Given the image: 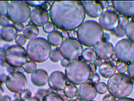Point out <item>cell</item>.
<instances>
[{
  "instance_id": "50",
  "label": "cell",
  "mask_w": 134,
  "mask_h": 101,
  "mask_svg": "<svg viewBox=\"0 0 134 101\" xmlns=\"http://www.w3.org/2000/svg\"><path fill=\"white\" fill-rule=\"evenodd\" d=\"M0 101H12V99L8 96H3L1 99H0Z\"/></svg>"
},
{
  "instance_id": "35",
  "label": "cell",
  "mask_w": 134,
  "mask_h": 101,
  "mask_svg": "<svg viewBox=\"0 0 134 101\" xmlns=\"http://www.w3.org/2000/svg\"><path fill=\"white\" fill-rule=\"evenodd\" d=\"M10 24V20L7 15H0V26H2L3 27H7Z\"/></svg>"
},
{
  "instance_id": "14",
  "label": "cell",
  "mask_w": 134,
  "mask_h": 101,
  "mask_svg": "<svg viewBox=\"0 0 134 101\" xmlns=\"http://www.w3.org/2000/svg\"><path fill=\"white\" fill-rule=\"evenodd\" d=\"M66 82L67 78L65 74L61 71H54L49 75L48 83L51 89L61 91L65 89L66 87Z\"/></svg>"
},
{
  "instance_id": "7",
  "label": "cell",
  "mask_w": 134,
  "mask_h": 101,
  "mask_svg": "<svg viewBox=\"0 0 134 101\" xmlns=\"http://www.w3.org/2000/svg\"><path fill=\"white\" fill-rule=\"evenodd\" d=\"M62 57L70 61L77 60L83 52L82 44L76 39L67 38L59 48Z\"/></svg>"
},
{
  "instance_id": "15",
  "label": "cell",
  "mask_w": 134,
  "mask_h": 101,
  "mask_svg": "<svg viewBox=\"0 0 134 101\" xmlns=\"http://www.w3.org/2000/svg\"><path fill=\"white\" fill-rule=\"evenodd\" d=\"M82 4L85 12L91 18H97L103 13V6L102 2L98 1H84Z\"/></svg>"
},
{
  "instance_id": "38",
  "label": "cell",
  "mask_w": 134,
  "mask_h": 101,
  "mask_svg": "<svg viewBox=\"0 0 134 101\" xmlns=\"http://www.w3.org/2000/svg\"><path fill=\"white\" fill-rule=\"evenodd\" d=\"M127 68L128 66L126 65V63L124 62H119L116 67V69L118 70V73H121V74H124V72L127 71Z\"/></svg>"
},
{
  "instance_id": "21",
  "label": "cell",
  "mask_w": 134,
  "mask_h": 101,
  "mask_svg": "<svg viewBox=\"0 0 134 101\" xmlns=\"http://www.w3.org/2000/svg\"><path fill=\"white\" fill-rule=\"evenodd\" d=\"M47 41L49 43L50 45H53V46H55V47H58V46H61V44L63 43L64 38L61 32L57 31H53V32L48 35Z\"/></svg>"
},
{
  "instance_id": "41",
  "label": "cell",
  "mask_w": 134,
  "mask_h": 101,
  "mask_svg": "<svg viewBox=\"0 0 134 101\" xmlns=\"http://www.w3.org/2000/svg\"><path fill=\"white\" fill-rule=\"evenodd\" d=\"M26 3H27V4L28 6L34 7L35 8L41 7L42 6V4L44 3V2H34V1H28V2H26Z\"/></svg>"
},
{
  "instance_id": "37",
  "label": "cell",
  "mask_w": 134,
  "mask_h": 101,
  "mask_svg": "<svg viewBox=\"0 0 134 101\" xmlns=\"http://www.w3.org/2000/svg\"><path fill=\"white\" fill-rule=\"evenodd\" d=\"M31 97H32V92H31V91L28 89H25L20 93V98L24 101L29 99Z\"/></svg>"
},
{
  "instance_id": "33",
  "label": "cell",
  "mask_w": 134,
  "mask_h": 101,
  "mask_svg": "<svg viewBox=\"0 0 134 101\" xmlns=\"http://www.w3.org/2000/svg\"><path fill=\"white\" fill-rule=\"evenodd\" d=\"M127 72H128V75L129 77L134 81V61L130 62L128 65V68H127Z\"/></svg>"
},
{
  "instance_id": "1",
  "label": "cell",
  "mask_w": 134,
  "mask_h": 101,
  "mask_svg": "<svg viewBox=\"0 0 134 101\" xmlns=\"http://www.w3.org/2000/svg\"><path fill=\"white\" fill-rule=\"evenodd\" d=\"M86 16L85 8L80 1H55L49 9V17L57 29L74 31L82 25Z\"/></svg>"
},
{
  "instance_id": "6",
  "label": "cell",
  "mask_w": 134,
  "mask_h": 101,
  "mask_svg": "<svg viewBox=\"0 0 134 101\" xmlns=\"http://www.w3.org/2000/svg\"><path fill=\"white\" fill-rule=\"evenodd\" d=\"M31 8L24 1H12L9 3L7 16L13 24L26 23L30 19Z\"/></svg>"
},
{
  "instance_id": "8",
  "label": "cell",
  "mask_w": 134,
  "mask_h": 101,
  "mask_svg": "<svg viewBox=\"0 0 134 101\" xmlns=\"http://www.w3.org/2000/svg\"><path fill=\"white\" fill-rule=\"evenodd\" d=\"M27 61V54L23 46L12 45L6 50V62L12 67H22Z\"/></svg>"
},
{
  "instance_id": "61",
  "label": "cell",
  "mask_w": 134,
  "mask_h": 101,
  "mask_svg": "<svg viewBox=\"0 0 134 101\" xmlns=\"http://www.w3.org/2000/svg\"><path fill=\"white\" fill-rule=\"evenodd\" d=\"M92 101H93V100H92Z\"/></svg>"
},
{
  "instance_id": "32",
  "label": "cell",
  "mask_w": 134,
  "mask_h": 101,
  "mask_svg": "<svg viewBox=\"0 0 134 101\" xmlns=\"http://www.w3.org/2000/svg\"><path fill=\"white\" fill-rule=\"evenodd\" d=\"M15 41V43L18 46H23V45H24L27 42V38L24 35H18Z\"/></svg>"
},
{
  "instance_id": "51",
  "label": "cell",
  "mask_w": 134,
  "mask_h": 101,
  "mask_svg": "<svg viewBox=\"0 0 134 101\" xmlns=\"http://www.w3.org/2000/svg\"><path fill=\"white\" fill-rule=\"evenodd\" d=\"M116 101H134V99H131V98H124V99H119L118 100Z\"/></svg>"
},
{
  "instance_id": "58",
  "label": "cell",
  "mask_w": 134,
  "mask_h": 101,
  "mask_svg": "<svg viewBox=\"0 0 134 101\" xmlns=\"http://www.w3.org/2000/svg\"><path fill=\"white\" fill-rule=\"evenodd\" d=\"M74 101H82L81 99H74Z\"/></svg>"
},
{
  "instance_id": "11",
  "label": "cell",
  "mask_w": 134,
  "mask_h": 101,
  "mask_svg": "<svg viewBox=\"0 0 134 101\" xmlns=\"http://www.w3.org/2000/svg\"><path fill=\"white\" fill-rule=\"evenodd\" d=\"M99 24L106 31H113L118 26V15L115 12H105L99 19Z\"/></svg>"
},
{
  "instance_id": "16",
  "label": "cell",
  "mask_w": 134,
  "mask_h": 101,
  "mask_svg": "<svg viewBox=\"0 0 134 101\" xmlns=\"http://www.w3.org/2000/svg\"><path fill=\"white\" fill-rule=\"evenodd\" d=\"M78 96L82 100L92 101L97 96V91L94 86L89 82H86L78 88Z\"/></svg>"
},
{
  "instance_id": "25",
  "label": "cell",
  "mask_w": 134,
  "mask_h": 101,
  "mask_svg": "<svg viewBox=\"0 0 134 101\" xmlns=\"http://www.w3.org/2000/svg\"><path fill=\"white\" fill-rule=\"evenodd\" d=\"M124 33L129 40L134 41V22L131 21L125 26Z\"/></svg>"
},
{
  "instance_id": "56",
  "label": "cell",
  "mask_w": 134,
  "mask_h": 101,
  "mask_svg": "<svg viewBox=\"0 0 134 101\" xmlns=\"http://www.w3.org/2000/svg\"><path fill=\"white\" fill-rule=\"evenodd\" d=\"M114 7L112 6H108V12H114Z\"/></svg>"
},
{
  "instance_id": "44",
  "label": "cell",
  "mask_w": 134,
  "mask_h": 101,
  "mask_svg": "<svg viewBox=\"0 0 134 101\" xmlns=\"http://www.w3.org/2000/svg\"><path fill=\"white\" fill-rule=\"evenodd\" d=\"M102 101H116V98L109 94V95H106V96H105L103 98V100Z\"/></svg>"
},
{
  "instance_id": "29",
  "label": "cell",
  "mask_w": 134,
  "mask_h": 101,
  "mask_svg": "<svg viewBox=\"0 0 134 101\" xmlns=\"http://www.w3.org/2000/svg\"><path fill=\"white\" fill-rule=\"evenodd\" d=\"M95 89L99 94H105L108 91V87L104 82H99L98 84L95 85Z\"/></svg>"
},
{
  "instance_id": "4",
  "label": "cell",
  "mask_w": 134,
  "mask_h": 101,
  "mask_svg": "<svg viewBox=\"0 0 134 101\" xmlns=\"http://www.w3.org/2000/svg\"><path fill=\"white\" fill-rule=\"evenodd\" d=\"M65 75L67 80L72 84L82 85L89 80L91 75V70L90 66L86 61L74 60L70 61L65 68Z\"/></svg>"
},
{
  "instance_id": "24",
  "label": "cell",
  "mask_w": 134,
  "mask_h": 101,
  "mask_svg": "<svg viewBox=\"0 0 134 101\" xmlns=\"http://www.w3.org/2000/svg\"><path fill=\"white\" fill-rule=\"evenodd\" d=\"M64 95L67 98H74L78 96V88L74 84L67 85L64 89Z\"/></svg>"
},
{
  "instance_id": "9",
  "label": "cell",
  "mask_w": 134,
  "mask_h": 101,
  "mask_svg": "<svg viewBox=\"0 0 134 101\" xmlns=\"http://www.w3.org/2000/svg\"><path fill=\"white\" fill-rule=\"evenodd\" d=\"M116 58L124 63L134 61V41L129 39H123L116 43L114 48Z\"/></svg>"
},
{
  "instance_id": "12",
  "label": "cell",
  "mask_w": 134,
  "mask_h": 101,
  "mask_svg": "<svg viewBox=\"0 0 134 101\" xmlns=\"http://www.w3.org/2000/svg\"><path fill=\"white\" fill-rule=\"evenodd\" d=\"M49 13L48 11L44 10L41 7H36L34 8L31 12L30 20L33 25L41 27L49 22Z\"/></svg>"
},
{
  "instance_id": "23",
  "label": "cell",
  "mask_w": 134,
  "mask_h": 101,
  "mask_svg": "<svg viewBox=\"0 0 134 101\" xmlns=\"http://www.w3.org/2000/svg\"><path fill=\"white\" fill-rule=\"evenodd\" d=\"M82 57L85 61H87V63L89 62L91 64H94L95 60L97 59V56L95 54L94 49L91 48H87L84 49L82 53Z\"/></svg>"
},
{
  "instance_id": "39",
  "label": "cell",
  "mask_w": 134,
  "mask_h": 101,
  "mask_svg": "<svg viewBox=\"0 0 134 101\" xmlns=\"http://www.w3.org/2000/svg\"><path fill=\"white\" fill-rule=\"evenodd\" d=\"M129 20L127 17L124 16H118V25L125 27V26L129 24Z\"/></svg>"
},
{
  "instance_id": "3",
  "label": "cell",
  "mask_w": 134,
  "mask_h": 101,
  "mask_svg": "<svg viewBox=\"0 0 134 101\" xmlns=\"http://www.w3.org/2000/svg\"><path fill=\"white\" fill-rule=\"evenodd\" d=\"M107 87L111 96L117 99H124L132 93L133 82L129 75L117 73L108 79Z\"/></svg>"
},
{
  "instance_id": "31",
  "label": "cell",
  "mask_w": 134,
  "mask_h": 101,
  "mask_svg": "<svg viewBox=\"0 0 134 101\" xmlns=\"http://www.w3.org/2000/svg\"><path fill=\"white\" fill-rule=\"evenodd\" d=\"M8 6H9V2L0 1V15H6L7 13Z\"/></svg>"
},
{
  "instance_id": "36",
  "label": "cell",
  "mask_w": 134,
  "mask_h": 101,
  "mask_svg": "<svg viewBox=\"0 0 134 101\" xmlns=\"http://www.w3.org/2000/svg\"><path fill=\"white\" fill-rule=\"evenodd\" d=\"M43 29H44V32H46V33H51L54 31L55 27H54V25L52 22H48L47 24H45L44 26H43Z\"/></svg>"
},
{
  "instance_id": "26",
  "label": "cell",
  "mask_w": 134,
  "mask_h": 101,
  "mask_svg": "<svg viewBox=\"0 0 134 101\" xmlns=\"http://www.w3.org/2000/svg\"><path fill=\"white\" fill-rule=\"evenodd\" d=\"M24 70L26 73L27 74H33V73L36 70V64L33 61H30V62H27L25 65L24 66Z\"/></svg>"
},
{
  "instance_id": "52",
  "label": "cell",
  "mask_w": 134,
  "mask_h": 101,
  "mask_svg": "<svg viewBox=\"0 0 134 101\" xmlns=\"http://www.w3.org/2000/svg\"><path fill=\"white\" fill-rule=\"evenodd\" d=\"M90 68H91V72H95V70H96V66H95L94 64H90Z\"/></svg>"
},
{
  "instance_id": "30",
  "label": "cell",
  "mask_w": 134,
  "mask_h": 101,
  "mask_svg": "<svg viewBox=\"0 0 134 101\" xmlns=\"http://www.w3.org/2000/svg\"><path fill=\"white\" fill-rule=\"evenodd\" d=\"M111 32L116 36V37H123V36L125 35V33H124V27L120 25H118L113 31H111Z\"/></svg>"
},
{
  "instance_id": "54",
  "label": "cell",
  "mask_w": 134,
  "mask_h": 101,
  "mask_svg": "<svg viewBox=\"0 0 134 101\" xmlns=\"http://www.w3.org/2000/svg\"><path fill=\"white\" fill-rule=\"evenodd\" d=\"M7 72H8V73H10V75L14 74V73H15L14 68H12V67H7Z\"/></svg>"
},
{
  "instance_id": "18",
  "label": "cell",
  "mask_w": 134,
  "mask_h": 101,
  "mask_svg": "<svg viewBox=\"0 0 134 101\" xmlns=\"http://www.w3.org/2000/svg\"><path fill=\"white\" fill-rule=\"evenodd\" d=\"M49 75L48 73L44 70H36L33 74H32L31 80L32 84L36 87H44L49 82Z\"/></svg>"
},
{
  "instance_id": "53",
  "label": "cell",
  "mask_w": 134,
  "mask_h": 101,
  "mask_svg": "<svg viewBox=\"0 0 134 101\" xmlns=\"http://www.w3.org/2000/svg\"><path fill=\"white\" fill-rule=\"evenodd\" d=\"M62 36H63V38H64V37H66V39H67V37H69V32H66V31H63V32H62Z\"/></svg>"
},
{
  "instance_id": "40",
  "label": "cell",
  "mask_w": 134,
  "mask_h": 101,
  "mask_svg": "<svg viewBox=\"0 0 134 101\" xmlns=\"http://www.w3.org/2000/svg\"><path fill=\"white\" fill-rule=\"evenodd\" d=\"M91 82H89V83H93V84H98L99 81H100V78H99V75L98 74H95V73H94L93 75H91Z\"/></svg>"
},
{
  "instance_id": "27",
  "label": "cell",
  "mask_w": 134,
  "mask_h": 101,
  "mask_svg": "<svg viewBox=\"0 0 134 101\" xmlns=\"http://www.w3.org/2000/svg\"><path fill=\"white\" fill-rule=\"evenodd\" d=\"M62 55L59 50V49H55L54 50H52V53L50 54V60L53 62H58L62 60Z\"/></svg>"
},
{
  "instance_id": "46",
  "label": "cell",
  "mask_w": 134,
  "mask_h": 101,
  "mask_svg": "<svg viewBox=\"0 0 134 101\" xmlns=\"http://www.w3.org/2000/svg\"><path fill=\"white\" fill-rule=\"evenodd\" d=\"M110 40V36L108 34H106L104 33L103 36V39H102V42H108Z\"/></svg>"
},
{
  "instance_id": "49",
  "label": "cell",
  "mask_w": 134,
  "mask_h": 101,
  "mask_svg": "<svg viewBox=\"0 0 134 101\" xmlns=\"http://www.w3.org/2000/svg\"><path fill=\"white\" fill-rule=\"evenodd\" d=\"M102 64H103L102 60L99 59V58H97L96 60H95V61L94 62V65L95 66H99V67L102 65Z\"/></svg>"
},
{
  "instance_id": "17",
  "label": "cell",
  "mask_w": 134,
  "mask_h": 101,
  "mask_svg": "<svg viewBox=\"0 0 134 101\" xmlns=\"http://www.w3.org/2000/svg\"><path fill=\"white\" fill-rule=\"evenodd\" d=\"M95 54L99 59H109L114 54V46L109 42H100L94 49Z\"/></svg>"
},
{
  "instance_id": "28",
  "label": "cell",
  "mask_w": 134,
  "mask_h": 101,
  "mask_svg": "<svg viewBox=\"0 0 134 101\" xmlns=\"http://www.w3.org/2000/svg\"><path fill=\"white\" fill-rule=\"evenodd\" d=\"M42 101H64L63 98L58 95L55 93H49V95H47Z\"/></svg>"
},
{
  "instance_id": "2",
  "label": "cell",
  "mask_w": 134,
  "mask_h": 101,
  "mask_svg": "<svg viewBox=\"0 0 134 101\" xmlns=\"http://www.w3.org/2000/svg\"><path fill=\"white\" fill-rule=\"evenodd\" d=\"M78 41L88 48L95 46L102 42L103 29L99 23L93 20H87L82 24L78 29Z\"/></svg>"
},
{
  "instance_id": "47",
  "label": "cell",
  "mask_w": 134,
  "mask_h": 101,
  "mask_svg": "<svg viewBox=\"0 0 134 101\" xmlns=\"http://www.w3.org/2000/svg\"><path fill=\"white\" fill-rule=\"evenodd\" d=\"M70 61H68V60H66V59H65V58H63L62 60V61H61V63H62V66H63V67H67V66L69 65L70 64Z\"/></svg>"
},
{
  "instance_id": "55",
  "label": "cell",
  "mask_w": 134,
  "mask_h": 101,
  "mask_svg": "<svg viewBox=\"0 0 134 101\" xmlns=\"http://www.w3.org/2000/svg\"><path fill=\"white\" fill-rule=\"evenodd\" d=\"M27 101H41L39 99H38V98H36V97H31L29 99H27Z\"/></svg>"
},
{
  "instance_id": "57",
  "label": "cell",
  "mask_w": 134,
  "mask_h": 101,
  "mask_svg": "<svg viewBox=\"0 0 134 101\" xmlns=\"http://www.w3.org/2000/svg\"><path fill=\"white\" fill-rule=\"evenodd\" d=\"M3 92H4V91H3V89L0 87V99H1L3 96Z\"/></svg>"
},
{
  "instance_id": "22",
  "label": "cell",
  "mask_w": 134,
  "mask_h": 101,
  "mask_svg": "<svg viewBox=\"0 0 134 101\" xmlns=\"http://www.w3.org/2000/svg\"><path fill=\"white\" fill-rule=\"evenodd\" d=\"M24 36L27 38V40H34L37 38V36L39 35V29H37V27L30 24L25 27V29L24 30Z\"/></svg>"
},
{
  "instance_id": "43",
  "label": "cell",
  "mask_w": 134,
  "mask_h": 101,
  "mask_svg": "<svg viewBox=\"0 0 134 101\" xmlns=\"http://www.w3.org/2000/svg\"><path fill=\"white\" fill-rule=\"evenodd\" d=\"M13 26L15 27V29H16L17 32H24V30L25 29L24 25L22 24H14Z\"/></svg>"
},
{
  "instance_id": "13",
  "label": "cell",
  "mask_w": 134,
  "mask_h": 101,
  "mask_svg": "<svg viewBox=\"0 0 134 101\" xmlns=\"http://www.w3.org/2000/svg\"><path fill=\"white\" fill-rule=\"evenodd\" d=\"M112 6L124 17H134V1H112Z\"/></svg>"
},
{
  "instance_id": "60",
  "label": "cell",
  "mask_w": 134,
  "mask_h": 101,
  "mask_svg": "<svg viewBox=\"0 0 134 101\" xmlns=\"http://www.w3.org/2000/svg\"><path fill=\"white\" fill-rule=\"evenodd\" d=\"M68 101H74V100H71V99H70V100H68Z\"/></svg>"
},
{
  "instance_id": "5",
  "label": "cell",
  "mask_w": 134,
  "mask_h": 101,
  "mask_svg": "<svg viewBox=\"0 0 134 101\" xmlns=\"http://www.w3.org/2000/svg\"><path fill=\"white\" fill-rule=\"evenodd\" d=\"M26 52L27 57L33 62L42 63L50 58L52 48L47 40L39 37L28 42Z\"/></svg>"
},
{
  "instance_id": "20",
  "label": "cell",
  "mask_w": 134,
  "mask_h": 101,
  "mask_svg": "<svg viewBox=\"0 0 134 101\" xmlns=\"http://www.w3.org/2000/svg\"><path fill=\"white\" fill-rule=\"evenodd\" d=\"M116 70L115 65L110 62H104L99 67V75L105 78H110L112 77L116 73Z\"/></svg>"
},
{
  "instance_id": "10",
  "label": "cell",
  "mask_w": 134,
  "mask_h": 101,
  "mask_svg": "<svg viewBox=\"0 0 134 101\" xmlns=\"http://www.w3.org/2000/svg\"><path fill=\"white\" fill-rule=\"evenodd\" d=\"M7 89L14 93H21L27 86L26 76L20 72H15L8 76L6 82Z\"/></svg>"
},
{
  "instance_id": "48",
  "label": "cell",
  "mask_w": 134,
  "mask_h": 101,
  "mask_svg": "<svg viewBox=\"0 0 134 101\" xmlns=\"http://www.w3.org/2000/svg\"><path fill=\"white\" fill-rule=\"evenodd\" d=\"M69 36H71L72 39H74L75 37H78V32L76 31H70L69 33Z\"/></svg>"
},
{
  "instance_id": "42",
  "label": "cell",
  "mask_w": 134,
  "mask_h": 101,
  "mask_svg": "<svg viewBox=\"0 0 134 101\" xmlns=\"http://www.w3.org/2000/svg\"><path fill=\"white\" fill-rule=\"evenodd\" d=\"M6 61V50L0 47V61Z\"/></svg>"
},
{
  "instance_id": "34",
  "label": "cell",
  "mask_w": 134,
  "mask_h": 101,
  "mask_svg": "<svg viewBox=\"0 0 134 101\" xmlns=\"http://www.w3.org/2000/svg\"><path fill=\"white\" fill-rule=\"evenodd\" d=\"M49 95V91L47 90H44V89H40L36 91L35 97L38 98L40 100H43V99L47 96Z\"/></svg>"
},
{
  "instance_id": "45",
  "label": "cell",
  "mask_w": 134,
  "mask_h": 101,
  "mask_svg": "<svg viewBox=\"0 0 134 101\" xmlns=\"http://www.w3.org/2000/svg\"><path fill=\"white\" fill-rule=\"evenodd\" d=\"M7 78H8V76H7L6 75H3L2 74L1 75H0V84L1 83H6L7 81Z\"/></svg>"
},
{
  "instance_id": "59",
  "label": "cell",
  "mask_w": 134,
  "mask_h": 101,
  "mask_svg": "<svg viewBox=\"0 0 134 101\" xmlns=\"http://www.w3.org/2000/svg\"><path fill=\"white\" fill-rule=\"evenodd\" d=\"M13 101H24V100H22V99H15V100H13Z\"/></svg>"
},
{
  "instance_id": "19",
  "label": "cell",
  "mask_w": 134,
  "mask_h": 101,
  "mask_svg": "<svg viewBox=\"0 0 134 101\" xmlns=\"http://www.w3.org/2000/svg\"><path fill=\"white\" fill-rule=\"evenodd\" d=\"M17 31L13 25H8L7 27H2L0 31V36L3 41L6 42H12L17 37Z\"/></svg>"
}]
</instances>
